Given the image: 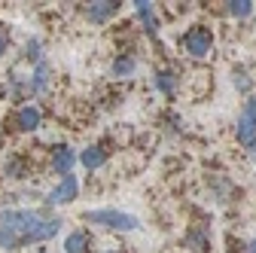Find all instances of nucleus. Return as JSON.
Segmentation results:
<instances>
[{
	"label": "nucleus",
	"instance_id": "14",
	"mask_svg": "<svg viewBox=\"0 0 256 253\" xmlns=\"http://www.w3.org/2000/svg\"><path fill=\"white\" fill-rule=\"evenodd\" d=\"M156 86L162 88L165 94H174V92H177V74H174V70H158V74H156Z\"/></svg>",
	"mask_w": 256,
	"mask_h": 253
},
{
	"label": "nucleus",
	"instance_id": "10",
	"mask_svg": "<svg viewBox=\"0 0 256 253\" xmlns=\"http://www.w3.org/2000/svg\"><path fill=\"white\" fill-rule=\"evenodd\" d=\"M134 10H138V18H140L144 30H146L150 37H156V34H158V18H156V6L150 4V0H140V4H134Z\"/></svg>",
	"mask_w": 256,
	"mask_h": 253
},
{
	"label": "nucleus",
	"instance_id": "21",
	"mask_svg": "<svg viewBox=\"0 0 256 253\" xmlns=\"http://www.w3.org/2000/svg\"><path fill=\"white\" fill-rule=\"evenodd\" d=\"M6 46H10V40H6V34H4V30H0V58L6 55Z\"/></svg>",
	"mask_w": 256,
	"mask_h": 253
},
{
	"label": "nucleus",
	"instance_id": "24",
	"mask_svg": "<svg viewBox=\"0 0 256 253\" xmlns=\"http://www.w3.org/2000/svg\"><path fill=\"white\" fill-rule=\"evenodd\" d=\"M107 253H122V250H107Z\"/></svg>",
	"mask_w": 256,
	"mask_h": 253
},
{
	"label": "nucleus",
	"instance_id": "6",
	"mask_svg": "<svg viewBox=\"0 0 256 253\" xmlns=\"http://www.w3.org/2000/svg\"><path fill=\"white\" fill-rule=\"evenodd\" d=\"M74 165H76V152H74V146L58 144V146L52 150V171L61 174V177H68V174L74 171Z\"/></svg>",
	"mask_w": 256,
	"mask_h": 253
},
{
	"label": "nucleus",
	"instance_id": "7",
	"mask_svg": "<svg viewBox=\"0 0 256 253\" xmlns=\"http://www.w3.org/2000/svg\"><path fill=\"white\" fill-rule=\"evenodd\" d=\"M40 122H43V113H40V107H34V104H24V107L16 110V128L24 132V134L37 132Z\"/></svg>",
	"mask_w": 256,
	"mask_h": 253
},
{
	"label": "nucleus",
	"instance_id": "17",
	"mask_svg": "<svg viewBox=\"0 0 256 253\" xmlns=\"http://www.w3.org/2000/svg\"><path fill=\"white\" fill-rule=\"evenodd\" d=\"M232 80H235V88H238V92H250V88H253V80H250L247 68H241V64L232 70Z\"/></svg>",
	"mask_w": 256,
	"mask_h": 253
},
{
	"label": "nucleus",
	"instance_id": "9",
	"mask_svg": "<svg viewBox=\"0 0 256 253\" xmlns=\"http://www.w3.org/2000/svg\"><path fill=\"white\" fill-rule=\"evenodd\" d=\"M80 162H82V168H88V171H98V168L107 165V150H104L101 144H92V146H86V150L80 152Z\"/></svg>",
	"mask_w": 256,
	"mask_h": 253
},
{
	"label": "nucleus",
	"instance_id": "16",
	"mask_svg": "<svg viewBox=\"0 0 256 253\" xmlns=\"http://www.w3.org/2000/svg\"><path fill=\"white\" fill-rule=\"evenodd\" d=\"M186 244L196 247V250H208L210 241H208V232H204V229H189V232H186Z\"/></svg>",
	"mask_w": 256,
	"mask_h": 253
},
{
	"label": "nucleus",
	"instance_id": "22",
	"mask_svg": "<svg viewBox=\"0 0 256 253\" xmlns=\"http://www.w3.org/2000/svg\"><path fill=\"white\" fill-rule=\"evenodd\" d=\"M247 253H256V238H253V241H247Z\"/></svg>",
	"mask_w": 256,
	"mask_h": 253
},
{
	"label": "nucleus",
	"instance_id": "3",
	"mask_svg": "<svg viewBox=\"0 0 256 253\" xmlns=\"http://www.w3.org/2000/svg\"><path fill=\"white\" fill-rule=\"evenodd\" d=\"M180 46H183V52L189 55V58H204L210 49H214V34H210V28H192V30H186V37L180 40Z\"/></svg>",
	"mask_w": 256,
	"mask_h": 253
},
{
	"label": "nucleus",
	"instance_id": "23",
	"mask_svg": "<svg viewBox=\"0 0 256 253\" xmlns=\"http://www.w3.org/2000/svg\"><path fill=\"white\" fill-rule=\"evenodd\" d=\"M250 159H253V162H256V146H250Z\"/></svg>",
	"mask_w": 256,
	"mask_h": 253
},
{
	"label": "nucleus",
	"instance_id": "2",
	"mask_svg": "<svg viewBox=\"0 0 256 253\" xmlns=\"http://www.w3.org/2000/svg\"><path fill=\"white\" fill-rule=\"evenodd\" d=\"M86 223L92 226H101V229H116V232H132L138 229V216L134 214H125V210H116V208H101V210H86L82 214Z\"/></svg>",
	"mask_w": 256,
	"mask_h": 253
},
{
	"label": "nucleus",
	"instance_id": "5",
	"mask_svg": "<svg viewBox=\"0 0 256 253\" xmlns=\"http://www.w3.org/2000/svg\"><path fill=\"white\" fill-rule=\"evenodd\" d=\"M76 196H80V183L74 174H68V177H61V183L55 189H49L46 202L49 204H70V202H76Z\"/></svg>",
	"mask_w": 256,
	"mask_h": 253
},
{
	"label": "nucleus",
	"instance_id": "1",
	"mask_svg": "<svg viewBox=\"0 0 256 253\" xmlns=\"http://www.w3.org/2000/svg\"><path fill=\"white\" fill-rule=\"evenodd\" d=\"M0 229L22 235L28 244H37V241H49L58 235L61 220L46 208L43 210H0Z\"/></svg>",
	"mask_w": 256,
	"mask_h": 253
},
{
	"label": "nucleus",
	"instance_id": "11",
	"mask_svg": "<svg viewBox=\"0 0 256 253\" xmlns=\"http://www.w3.org/2000/svg\"><path fill=\"white\" fill-rule=\"evenodd\" d=\"M64 250L68 253H92V238L86 232H70L64 238Z\"/></svg>",
	"mask_w": 256,
	"mask_h": 253
},
{
	"label": "nucleus",
	"instance_id": "13",
	"mask_svg": "<svg viewBox=\"0 0 256 253\" xmlns=\"http://www.w3.org/2000/svg\"><path fill=\"white\" fill-rule=\"evenodd\" d=\"M134 68H138V61H134L132 55H119V58L113 61V76H132Z\"/></svg>",
	"mask_w": 256,
	"mask_h": 253
},
{
	"label": "nucleus",
	"instance_id": "15",
	"mask_svg": "<svg viewBox=\"0 0 256 253\" xmlns=\"http://www.w3.org/2000/svg\"><path fill=\"white\" fill-rule=\"evenodd\" d=\"M0 247L4 250H18V247H28V241L22 235L10 232V229H0Z\"/></svg>",
	"mask_w": 256,
	"mask_h": 253
},
{
	"label": "nucleus",
	"instance_id": "20",
	"mask_svg": "<svg viewBox=\"0 0 256 253\" xmlns=\"http://www.w3.org/2000/svg\"><path fill=\"white\" fill-rule=\"evenodd\" d=\"M24 52H28V58L34 61V64H40V61H43V43H40V37H30L28 46H24Z\"/></svg>",
	"mask_w": 256,
	"mask_h": 253
},
{
	"label": "nucleus",
	"instance_id": "19",
	"mask_svg": "<svg viewBox=\"0 0 256 253\" xmlns=\"http://www.w3.org/2000/svg\"><path fill=\"white\" fill-rule=\"evenodd\" d=\"M229 6V12L235 16V18H247L250 12H253V4L250 0H232V4H226Z\"/></svg>",
	"mask_w": 256,
	"mask_h": 253
},
{
	"label": "nucleus",
	"instance_id": "18",
	"mask_svg": "<svg viewBox=\"0 0 256 253\" xmlns=\"http://www.w3.org/2000/svg\"><path fill=\"white\" fill-rule=\"evenodd\" d=\"M6 177H12V180H22L24 174H28V165H24V159H18V156H16V159H10L6 162Z\"/></svg>",
	"mask_w": 256,
	"mask_h": 253
},
{
	"label": "nucleus",
	"instance_id": "12",
	"mask_svg": "<svg viewBox=\"0 0 256 253\" xmlns=\"http://www.w3.org/2000/svg\"><path fill=\"white\" fill-rule=\"evenodd\" d=\"M46 86H49V64L40 61V64L34 68V76H30L28 88H30V94H40V92H46Z\"/></svg>",
	"mask_w": 256,
	"mask_h": 253
},
{
	"label": "nucleus",
	"instance_id": "4",
	"mask_svg": "<svg viewBox=\"0 0 256 253\" xmlns=\"http://www.w3.org/2000/svg\"><path fill=\"white\" fill-rule=\"evenodd\" d=\"M235 138L241 146H256V98H250L241 107L238 125H235Z\"/></svg>",
	"mask_w": 256,
	"mask_h": 253
},
{
	"label": "nucleus",
	"instance_id": "8",
	"mask_svg": "<svg viewBox=\"0 0 256 253\" xmlns=\"http://www.w3.org/2000/svg\"><path fill=\"white\" fill-rule=\"evenodd\" d=\"M116 12H119V4H116V0H94V4L86 6V18H88L92 24H104V22H110Z\"/></svg>",
	"mask_w": 256,
	"mask_h": 253
}]
</instances>
